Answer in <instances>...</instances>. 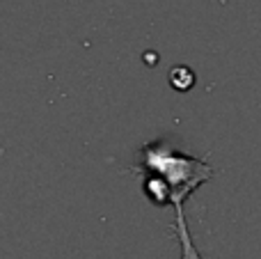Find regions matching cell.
<instances>
[{
	"instance_id": "obj_1",
	"label": "cell",
	"mask_w": 261,
	"mask_h": 259,
	"mask_svg": "<svg viewBox=\"0 0 261 259\" xmlns=\"http://www.w3.org/2000/svg\"><path fill=\"white\" fill-rule=\"evenodd\" d=\"M135 170L151 172L165 182L167 202H172L176 209V232H179L181 241V259H202L199 252L195 250L193 241H190V232L186 227L184 200L197 186H202L206 179L213 177V168L204 161L184 154V151L172 149L165 142H153V145L142 147V165Z\"/></svg>"
},
{
	"instance_id": "obj_2",
	"label": "cell",
	"mask_w": 261,
	"mask_h": 259,
	"mask_svg": "<svg viewBox=\"0 0 261 259\" xmlns=\"http://www.w3.org/2000/svg\"><path fill=\"white\" fill-rule=\"evenodd\" d=\"M170 85L174 87L176 92H188L190 87L195 85V73L190 67H172L170 71Z\"/></svg>"
}]
</instances>
